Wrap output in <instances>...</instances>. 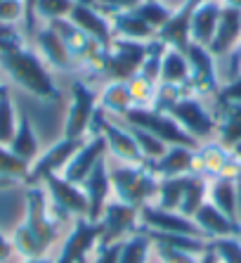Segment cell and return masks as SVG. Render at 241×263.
Masks as SVG:
<instances>
[{"label":"cell","instance_id":"6da1fadb","mask_svg":"<svg viewBox=\"0 0 241 263\" xmlns=\"http://www.w3.org/2000/svg\"><path fill=\"white\" fill-rule=\"evenodd\" d=\"M62 228L64 223H59L50 211L48 195L43 190V185H29L24 192V218L10 235L14 254L22 261L48 256L52 245L59 242Z\"/></svg>","mask_w":241,"mask_h":263},{"label":"cell","instance_id":"7a4b0ae2","mask_svg":"<svg viewBox=\"0 0 241 263\" xmlns=\"http://www.w3.org/2000/svg\"><path fill=\"white\" fill-rule=\"evenodd\" d=\"M0 69L10 76L14 86H19L31 98L41 102L54 104L62 100V92L52 79V69L43 62L33 48L29 45H14V48L0 50Z\"/></svg>","mask_w":241,"mask_h":263},{"label":"cell","instance_id":"3957f363","mask_svg":"<svg viewBox=\"0 0 241 263\" xmlns=\"http://www.w3.org/2000/svg\"><path fill=\"white\" fill-rule=\"evenodd\" d=\"M114 199L130 206H145L156 199L158 178L147 164H120L109 166Z\"/></svg>","mask_w":241,"mask_h":263},{"label":"cell","instance_id":"277c9868","mask_svg":"<svg viewBox=\"0 0 241 263\" xmlns=\"http://www.w3.org/2000/svg\"><path fill=\"white\" fill-rule=\"evenodd\" d=\"M41 185L48 195L50 211L59 223L71 226L76 218H88V197H85L81 185L67 180L62 173L48 176Z\"/></svg>","mask_w":241,"mask_h":263},{"label":"cell","instance_id":"5b68a950","mask_svg":"<svg viewBox=\"0 0 241 263\" xmlns=\"http://www.w3.org/2000/svg\"><path fill=\"white\" fill-rule=\"evenodd\" d=\"M99 111V100L85 81L76 79L71 83V100H69L64 123H62V138H88Z\"/></svg>","mask_w":241,"mask_h":263},{"label":"cell","instance_id":"8992f818","mask_svg":"<svg viewBox=\"0 0 241 263\" xmlns=\"http://www.w3.org/2000/svg\"><path fill=\"white\" fill-rule=\"evenodd\" d=\"M123 123L128 126H135V128H142L147 133L156 135L158 140H163L166 145H185V147H199V142L194 140L187 130L182 128L180 123L175 121L170 114L166 111H156L151 107H133L123 117Z\"/></svg>","mask_w":241,"mask_h":263},{"label":"cell","instance_id":"52a82bcc","mask_svg":"<svg viewBox=\"0 0 241 263\" xmlns=\"http://www.w3.org/2000/svg\"><path fill=\"white\" fill-rule=\"evenodd\" d=\"M149 41H128V38H114L107 48L104 60V73L109 81H133L139 73V67L147 57Z\"/></svg>","mask_w":241,"mask_h":263},{"label":"cell","instance_id":"ba28073f","mask_svg":"<svg viewBox=\"0 0 241 263\" xmlns=\"http://www.w3.org/2000/svg\"><path fill=\"white\" fill-rule=\"evenodd\" d=\"M168 114L180 123L182 128L187 130L199 145L217 138V117L201 102V98H196L192 92L185 95L177 104H173V109H170Z\"/></svg>","mask_w":241,"mask_h":263},{"label":"cell","instance_id":"9c48e42d","mask_svg":"<svg viewBox=\"0 0 241 263\" xmlns=\"http://www.w3.org/2000/svg\"><path fill=\"white\" fill-rule=\"evenodd\" d=\"M90 133H99L107 142V152L120 164H145V157L139 154V147L135 142L133 133L126 123H118L116 119L107 117L102 109L97 111L92 121Z\"/></svg>","mask_w":241,"mask_h":263},{"label":"cell","instance_id":"30bf717a","mask_svg":"<svg viewBox=\"0 0 241 263\" xmlns=\"http://www.w3.org/2000/svg\"><path fill=\"white\" fill-rule=\"evenodd\" d=\"M99 247V223L90 218H76L62 239L59 254L52 263H90L95 249Z\"/></svg>","mask_w":241,"mask_h":263},{"label":"cell","instance_id":"8fae6325","mask_svg":"<svg viewBox=\"0 0 241 263\" xmlns=\"http://www.w3.org/2000/svg\"><path fill=\"white\" fill-rule=\"evenodd\" d=\"M189 64V92L196 98H215L220 90V76L215 67V55L206 45L189 43L185 50Z\"/></svg>","mask_w":241,"mask_h":263},{"label":"cell","instance_id":"7c38bea8","mask_svg":"<svg viewBox=\"0 0 241 263\" xmlns=\"http://www.w3.org/2000/svg\"><path fill=\"white\" fill-rule=\"evenodd\" d=\"M99 245H116V242H126L130 235L139 233V209L123 204L118 199L104 206L102 216H99Z\"/></svg>","mask_w":241,"mask_h":263},{"label":"cell","instance_id":"4fadbf2b","mask_svg":"<svg viewBox=\"0 0 241 263\" xmlns=\"http://www.w3.org/2000/svg\"><path fill=\"white\" fill-rule=\"evenodd\" d=\"M196 173L213 178H227V180H239L241 178V161L232 147L223 145L220 140H208L196 147Z\"/></svg>","mask_w":241,"mask_h":263},{"label":"cell","instance_id":"5bb4252c","mask_svg":"<svg viewBox=\"0 0 241 263\" xmlns=\"http://www.w3.org/2000/svg\"><path fill=\"white\" fill-rule=\"evenodd\" d=\"M85 142V138H59V140L50 145L48 149H43L38 154V159L29 166V178H26V187L29 185H41L48 176H57L64 173L67 164L71 161V157L78 152V147Z\"/></svg>","mask_w":241,"mask_h":263},{"label":"cell","instance_id":"9a60e30c","mask_svg":"<svg viewBox=\"0 0 241 263\" xmlns=\"http://www.w3.org/2000/svg\"><path fill=\"white\" fill-rule=\"evenodd\" d=\"M139 226L145 233H166V235H192V237H204L196 223L180 211H168L156 204H145L139 206Z\"/></svg>","mask_w":241,"mask_h":263},{"label":"cell","instance_id":"2e32d148","mask_svg":"<svg viewBox=\"0 0 241 263\" xmlns=\"http://www.w3.org/2000/svg\"><path fill=\"white\" fill-rule=\"evenodd\" d=\"M107 142H104V138L99 133H90L88 138H85V142L78 147V152L71 157V161L67 164V168H64V173L62 176L67 178V180H71V183L76 185H83V180L92 173V168H95L99 161L107 157Z\"/></svg>","mask_w":241,"mask_h":263},{"label":"cell","instance_id":"e0dca14e","mask_svg":"<svg viewBox=\"0 0 241 263\" xmlns=\"http://www.w3.org/2000/svg\"><path fill=\"white\" fill-rule=\"evenodd\" d=\"M33 36H36V52L43 57V62L50 69H54V71H71L76 67L71 52H69V48L64 45L62 36L57 33V29L52 24L38 26Z\"/></svg>","mask_w":241,"mask_h":263},{"label":"cell","instance_id":"ac0fdd59","mask_svg":"<svg viewBox=\"0 0 241 263\" xmlns=\"http://www.w3.org/2000/svg\"><path fill=\"white\" fill-rule=\"evenodd\" d=\"M83 192L88 197V218L99 220L104 206L114 199V190H111V178H109V154L99 164L92 168V173L83 180Z\"/></svg>","mask_w":241,"mask_h":263},{"label":"cell","instance_id":"d6986e66","mask_svg":"<svg viewBox=\"0 0 241 263\" xmlns=\"http://www.w3.org/2000/svg\"><path fill=\"white\" fill-rule=\"evenodd\" d=\"M199 3L201 0H185V3H180V5L173 10L168 24L156 33V38L166 45V48H175V50H182V52L187 50V45L192 43V38H189V26H192L194 10L199 7Z\"/></svg>","mask_w":241,"mask_h":263},{"label":"cell","instance_id":"ffe728a7","mask_svg":"<svg viewBox=\"0 0 241 263\" xmlns=\"http://www.w3.org/2000/svg\"><path fill=\"white\" fill-rule=\"evenodd\" d=\"M69 22L76 24L90 38H95L97 43H102L104 48H109V43L114 41V31H111L109 14H104L102 10H97L95 5H81V3H76L71 14H69Z\"/></svg>","mask_w":241,"mask_h":263},{"label":"cell","instance_id":"44dd1931","mask_svg":"<svg viewBox=\"0 0 241 263\" xmlns=\"http://www.w3.org/2000/svg\"><path fill=\"white\" fill-rule=\"evenodd\" d=\"M147 166L156 173L158 180L161 178H177V176H187V173H196V147L170 145L161 159L151 161Z\"/></svg>","mask_w":241,"mask_h":263},{"label":"cell","instance_id":"7402d4cb","mask_svg":"<svg viewBox=\"0 0 241 263\" xmlns=\"http://www.w3.org/2000/svg\"><path fill=\"white\" fill-rule=\"evenodd\" d=\"M239 41H241V10L229 7V5H223L220 22H217V29H215V36H213L208 50H211L215 57L232 55V50L239 45Z\"/></svg>","mask_w":241,"mask_h":263},{"label":"cell","instance_id":"603a6c76","mask_svg":"<svg viewBox=\"0 0 241 263\" xmlns=\"http://www.w3.org/2000/svg\"><path fill=\"white\" fill-rule=\"evenodd\" d=\"M192 220L196 223L206 239H220V237H239L241 226L236 220L227 218V216L215 209L211 202H206L199 206V211L192 216Z\"/></svg>","mask_w":241,"mask_h":263},{"label":"cell","instance_id":"cb8c5ba5","mask_svg":"<svg viewBox=\"0 0 241 263\" xmlns=\"http://www.w3.org/2000/svg\"><path fill=\"white\" fill-rule=\"evenodd\" d=\"M220 12H223V0H201L199 7L194 10L192 26H189L192 43L206 45V48L211 45L217 22H220Z\"/></svg>","mask_w":241,"mask_h":263},{"label":"cell","instance_id":"d4e9b609","mask_svg":"<svg viewBox=\"0 0 241 263\" xmlns=\"http://www.w3.org/2000/svg\"><path fill=\"white\" fill-rule=\"evenodd\" d=\"M97 100H99V109L111 119H123L135 107L133 92H130V86L126 81H109L97 92Z\"/></svg>","mask_w":241,"mask_h":263},{"label":"cell","instance_id":"484cf974","mask_svg":"<svg viewBox=\"0 0 241 263\" xmlns=\"http://www.w3.org/2000/svg\"><path fill=\"white\" fill-rule=\"evenodd\" d=\"M10 152L14 157L24 161V164H33L41 154V142H38V135H36V128L26 114H19V121H17V130H14L12 140H10Z\"/></svg>","mask_w":241,"mask_h":263},{"label":"cell","instance_id":"4316f807","mask_svg":"<svg viewBox=\"0 0 241 263\" xmlns=\"http://www.w3.org/2000/svg\"><path fill=\"white\" fill-rule=\"evenodd\" d=\"M109 22H111V31H114V38H128V41H154L156 38V31L151 29L142 17H137L135 10H128V12H116L109 14Z\"/></svg>","mask_w":241,"mask_h":263},{"label":"cell","instance_id":"83f0119b","mask_svg":"<svg viewBox=\"0 0 241 263\" xmlns=\"http://www.w3.org/2000/svg\"><path fill=\"white\" fill-rule=\"evenodd\" d=\"M158 83H168V86H180V88L189 86V64H187V57H185L182 50L166 48L163 60H161V76H158Z\"/></svg>","mask_w":241,"mask_h":263},{"label":"cell","instance_id":"f1b7e54d","mask_svg":"<svg viewBox=\"0 0 241 263\" xmlns=\"http://www.w3.org/2000/svg\"><path fill=\"white\" fill-rule=\"evenodd\" d=\"M217 138L223 145L234 147L241 142V104H220L217 107Z\"/></svg>","mask_w":241,"mask_h":263},{"label":"cell","instance_id":"f546056e","mask_svg":"<svg viewBox=\"0 0 241 263\" xmlns=\"http://www.w3.org/2000/svg\"><path fill=\"white\" fill-rule=\"evenodd\" d=\"M208 202L215 209H220L227 218L236 220V180L213 178L211 185H208Z\"/></svg>","mask_w":241,"mask_h":263},{"label":"cell","instance_id":"4dcf8cb0","mask_svg":"<svg viewBox=\"0 0 241 263\" xmlns=\"http://www.w3.org/2000/svg\"><path fill=\"white\" fill-rule=\"evenodd\" d=\"M208 185L211 180L201 173H189L187 176V185H185V195H182V204H180V214L192 218L199 211L201 204L208 202Z\"/></svg>","mask_w":241,"mask_h":263},{"label":"cell","instance_id":"1f68e13d","mask_svg":"<svg viewBox=\"0 0 241 263\" xmlns=\"http://www.w3.org/2000/svg\"><path fill=\"white\" fill-rule=\"evenodd\" d=\"M29 178V164L14 157L7 145H0V190L12 185H26Z\"/></svg>","mask_w":241,"mask_h":263},{"label":"cell","instance_id":"d6a6232c","mask_svg":"<svg viewBox=\"0 0 241 263\" xmlns=\"http://www.w3.org/2000/svg\"><path fill=\"white\" fill-rule=\"evenodd\" d=\"M187 176L161 178V180H158V192H156L154 204L161 206V209H168V211H180L182 195H185V185H187Z\"/></svg>","mask_w":241,"mask_h":263},{"label":"cell","instance_id":"836d02e7","mask_svg":"<svg viewBox=\"0 0 241 263\" xmlns=\"http://www.w3.org/2000/svg\"><path fill=\"white\" fill-rule=\"evenodd\" d=\"M149 258H151V237L145 230L130 235L120 245L118 263H149Z\"/></svg>","mask_w":241,"mask_h":263},{"label":"cell","instance_id":"e575fe53","mask_svg":"<svg viewBox=\"0 0 241 263\" xmlns=\"http://www.w3.org/2000/svg\"><path fill=\"white\" fill-rule=\"evenodd\" d=\"M19 111L14 104L12 95L7 92V88L0 90V145H10L14 130H17Z\"/></svg>","mask_w":241,"mask_h":263},{"label":"cell","instance_id":"d590c367","mask_svg":"<svg viewBox=\"0 0 241 263\" xmlns=\"http://www.w3.org/2000/svg\"><path fill=\"white\" fill-rule=\"evenodd\" d=\"M163 52H166V45L154 38L149 41V48H147V57L142 62V67H139V79H145L147 83L151 86H158V76H161V60H163Z\"/></svg>","mask_w":241,"mask_h":263},{"label":"cell","instance_id":"8d00e7d4","mask_svg":"<svg viewBox=\"0 0 241 263\" xmlns=\"http://www.w3.org/2000/svg\"><path fill=\"white\" fill-rule=\"evenodd\" d=\"M135 12H137V17H142L147 24H149L151 29L158 33L163 26L168 24V19H170V14H173V10H170V7H166V3H163V0H145V3H139V5L135 7Z\"/></svg>","mask_w":241,"mask_h":263},{"label":"cell","instance_id":"74e56055","mask_svg":"<svg viewBox=\"0 0 241 263\" xmlns=\"http://www.w3.org/2000/svg\"><path fill=\"white\" fill-rule=\"evenodd\" d=\"M126 126H128V123H126ZM128 128H130V133H133L135 142H137L139 154L145 157V164H151V161L161 159L163 154H166L168 145H166L163 140H158L156 135L147 133V130H142V128H135V126H128Z\"/></svg>","mask_w":241,"mask_h":263},{"label":"cell","instance_id":"f35d334b","mask_svg":"<svg viewBox=\"0 0 241 263\" xmlns=\"http://www.w3.org/2000/svg\"><path fill=\"white\" fill-rule=\"evenodd\" d=\"M76 0H38L36 3V22L41 19L43 24H52L59 19H69Z\"/></svg>","mask_w":241,"mask_h":263},{"label":"cell","instance_id":"ab89813d","mask_svg":"<svg viewBox=\"0 0 241 263\" xmlns=\"http://www.w3.org/2000/svg\"><path fill=\"white\" fill-rule=\"evenodd\" d=\"M185 95H189L187 88H180V86H168V83H158L156 92H154V102H151V109L156 111H166L168 114L173 109V104H177Z\"/></svg>","mask_w":241,"mask_h":263},{"label":"cell","instance_id":"60d3db41","mask_svg":"<svg viewBox=\"0 0 241 263\" xmlns=\"http://www.w3.org/2000/svg\"><path fill=\"white\" fill-rule=\"evenodd\" d=\"M211 247L220 263H241V237L211 239Z\"/></svg>","mask_w":241,"mask_h":263},{"label":"cell","instance_id":"b9f144b4","mask_svg":"<svg viewBox=\"0 0 241 263\" xmlns=\"http://www.w3.org/2000/svg\"><path fill=\"white\" fill-rule=\"evenodd\" d=\"M151 256H156L158 263H199V256L173 249V247L161 245V242H151Z\"/></svg>","mask_w":241,"mask_h":263},{"label":"cell","instance_id":"7bdbcfd3","mask_svg":"<svg viewBox=\"0 0 241 263\" xmlns=\"http://www.w3.org/2000/svg\"><path fill=\"white\" fill-rule=\"evenodd\" d=\"M128 86H130V92H133L135 107H151V102H154V92H156V86L147 83V81L139 79V76H135L133 81H128Z\"/></svg>","mask_w":241,"mask_h":263},{"label":"cell","instance_id":"ee69618b","mask_svg":"<svg viewBox=\"0 0 241 263\" xmlns=\"http://www.w3.org/2000/svg\"><path fill=\"white\" fill-rule=\"evenodd\" d=\"M24 22V3L22 0H0V26H14Z\"/></svg>","mask_w":241,"mask_h":263},{"label":"cell","instance_id":"f6af8a7d","mask_svg":"<svg viewBox=\"0 0 241 263\" xmlns=\"http://www.w3.org/2000/svg\"><path fill=\"white\" fill-rule=\"evenodd\" d=\"M215 102H217V107L220 104H241V73L239 76H232L227 83L220 86V90L215 95Z\"/></svg>","mask_w":241,"mask_h":263},{"label":"cell","instance_id":"bcb514c9","mask_svg":"<svg viewBox=\"0 0 241 263\" xmlns=\"http://www.w3.org/2000/svg\"><path fill=\"white\" fill-rule=\"evenodd\" d=\"M139 3H145V0H95V7L102 10L104 14H116V12L135 10Z\"/></svg>","mask_w":241,"mask_h":263},{"label":"cell","instance_id":"7dc6e473","mask_svg":"<svg viewBox=\"0 0 241 263\" xmlns=\"http://www.w3.org/2000/svg\"><path fill=\"white\" fill-rule=\"evenodd\" d=\"M120 245H123V242H116V245H99L95 249V254H92L90 263H118Z\"/></svg>","mask_w":241,"mask_h":263},{"label":"cell","instance_id":"c3c4849f","mask_svg":"<svg viewBox=\"0 0 241 263\" xmlns=\"http://www.w3.org/2000/svg\"><path fill=\"white\" fill-rule=\"evenodd\" d=\"M24 3V29L26 33H36V3L38 0H22Z\"/></svg>","mask_w":241,"mask_h":263},{"label":"cell","instance_id":"681fc988","mask_svg":"<svg viewBox=\"0 0 241 263\" xmlns=\"http://www.w3.org/2000/svg\"><path fill=\"white\" fill-rule=\"evenodd\" d=\"M14 256V247H12V239L7 237L5 233H0V263L10 261Z\"/></svg>","mask_w":241,"mask_h":263},{"label":"cell","instance_id":"f907efd6","mask_svg":"<svg viewBox=\"0 0 241 263\" xmlns=\"http://www.w3.org/2000/svg\"><path fill=\"white\" fill-rule=\"evenodd\" d=\"M229 57H232V69H229V79H232V76H239L241 73V41H239V45L232 50Z\"/></svg>","mask_w":241,"mask_h":263},{"label":"cell","instance_id":"816d5d0a","mask_svg":"<svg viewBox=\"0 0 241 263\" xmlns=\"http://www.w3.org/2000/svg\"><path fill=\"white\" fill-rule=\"evenodd\" d=\"M236 220L241 226V178L236 180Z\"/></svg>","mask_w":241,"mask_h":263},{"label":"cell","instance_id":"f5cc1de1","mask_svg":"<svg viewBox=\"0 0 241 263\" xmlns=\"http://www.w3.org/2000/svg\"><path fill=\"white\" fill-rule=\"evenodd\" d=\"M22 263H52V258L50 256H43V258H26V261Z\"/></svg>","mask_w":241,"mask_h":263},{"label":"cell","instance_id":"db71d44e","mask_svg":"<svg viewBox=\"0 0 241 263\" xmlns=\"http://www.w3.org/2000/svg\"><path fill=\"white\" fill-rule=\"evenodd\" d=\"M223 5H229V7H236V10H241V0H223Z\"/></svg>","mask_w":241,"mask_h":263},{"label":"cell","instance_id":"11a10c76","mask_svg":"<svg viewBox=\"0 0 241 263\" xmlns=\"http://www.w3.org/2000/svg\"><path fill=\"white\" fill-rule=\"evenodd\" d=\"M232 149H234V154H236V159H239V161H241V142H239V145H234V147H232Z\"/></svg>","mask_w":241,"mask_h":263},{"label":"cell","instance_id":"9f6ffc18","mask_svg":"<svg viewBox=\"0 0 241 263\" xmlns=\"http://www.w3.org/2000/svg\"><path fill=\"white\" fill-rule=\"evenodd\" d=\"M76 3H81V5H95V0H76Z\"/></svg>","mask_w":241,"mask_h":263},{"label":"cell","instance_id":"6f0895ef","mask_svg":"<svg viewBox=\"0 0 241 263\" xmlns=\"http://www.w3.org/2000/svg\"><path fill=\"white\" fill-rule=\"evenodd\" d=\"M3 88H5V86H0V90H3Z\"/></svg>","mask_w":241,"mask_h":263}]
</instances>
